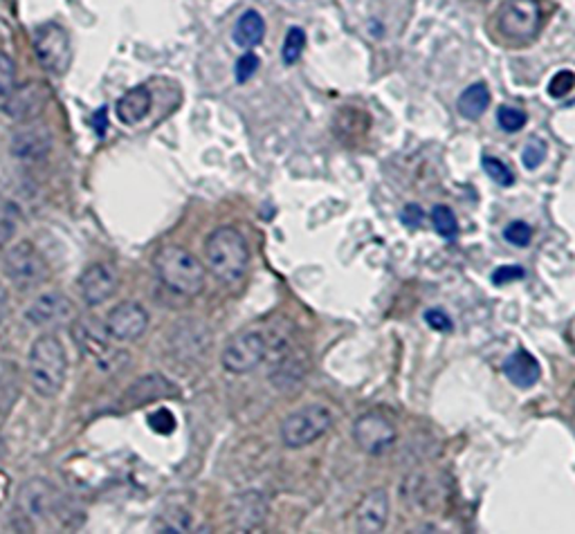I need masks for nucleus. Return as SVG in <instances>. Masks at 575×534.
Returning <instances> with one entry per match:
<instances>
[{"instance_id":"f257e3e1","label":"nucleus","mask_w":575,"mask_h":534,"mask_svg":"<svg viewBox=\"0 0 575 534\" xmlns=\"http://www.w3.org/2000/svg\"><path fill=\"white\" fill-rule=\"evenodd\" d=\"M205 263L221 283H239L250 267L248 241L236 227H219L205 241Z\"/></svg>"},{"instance_id":"f03ea898","label":"nucleus","mask_w":575,"mask_h":534,"mask_svg":"<svg viewBox=\"0 0 575 534\" xmlns=\"http://www.w3.org/2000/svg\"><path fill=\"white\" fill-rule=\"evenodd\" d=\"M27 375L38 395H59L67 377V355L56 334H41L34 339L30 355H27Z\"/></svg>"},{"instance_id":"7ed1b4c3","label":"nucleus","mask_w":575,"mask_h":534,"mask_svg":"<svg viewBox=\"0 0 575 534\" xmlns=\"http://www.w3.org/2000/svg\"><path fill=\"white\" fill-rule=\"evenodd\" d=\"M158 279L167 285L171 293L182 297H196L205 288V265L180 245H164L153 259Z\"/></svg>"},{"instance_id":"20e7f679","label":"nucleus","mask_w":575,"mask_h":534,"mask_svg":"<svg viewBox=\"0 0 575 534\" xmlns=\"http://www.w3.org/2000/svg\"><path fill=\"white\" fill-rule=\"evenodd\" d=\"M544 12L539 0H504L497 9V36L512 47H524L533 43L542 30Z\"/></svg>"},{"instance_id":"39448f33","label":"nucleus","mask_w":575,"mask_h":534,"mask_svg":"<svg viewBox=\"0 0 575 534\" xmlns=\"http://www.w3.org/2000/svg\"><path fill=\"white\" fill-rule=\"evenodd\" d=\"M3 272L16 288H41L50 279V263L30 241H21L9 247L3 256Z\"/></svg>"},{"instance_id":"423d86ee","label":"nucleus","mask_w":575,"mask_h":534,"mask_svg":"<svg viewBox=\"0 0 575 534\" xmlns=\"http://www.w3.org/2000/svg\"><path fill=\"white\" fill-rule=\"evenodd\" d=\"M333 425V411L322 402L293 411L282 422V440L290 449H302L322 438Z\"/></svg>"},{"instance_id":"0eeeda50","label":"nucleus","mask_w":575,"mask_h":534,"mask_svg":"<svg viewBox=\"0 0 575 534\" xmlns=\"http://www.w3.org/2000/svg\"><path fill=\"white\" fill-rule=\"evenodd\" d=\"M268 337L261 330H241L227 342L221 362H223L225 371L234 373V375H245V373H252L268 357Z\"/></svg>"},{"instance_id":"6e6552de","label":"nucleus","mask_w":575,"mask_h":534,"mask_svg":"<svg viewBox=\"0 0 575 534\" xmlns=\"http://www.w3.org/2000/svg\"><path fill=\"white\" fill-rule=\"evenodd\" d=\"M34 52H36V59L43 70L55 77L66 75L72 63L70 36L59 23H43L34 32Z\"/></svg>"},{"instance_id":"1a4fd4ad","label":"nucleus","mask_w":575,"mask_h":534,"mask_svg":"<svg viewBox=\"0 0 575 534\" xmlns=\"http://www.w3.org/2000/svg\"><path fill=\"white\" fill-rule=\"evenodd\" d=\"M26 317L36 328L67 326L77 319V305L64 293H46L36 297V301H32Z\"/></svg>"},{"instance_id":"9d476101","label":"nucleus","mask_w":575,"mask_h":534,"mask_svg":"<svg viewBox=\"0 0 575 534\" xmlns=\"http://www.w3.org/2000/svg\"><path fill=\"white\" fill-rule=\"evenodd\" d=\"M50 101V90L41 81H27L5 97V113L18 124L36 119Z\"/></svg>"},{"instance_id":"9b49d317","label":"nucleus","mask_w":575,"mask_h":534,"mask_svg":"<svg viewBox=\"0 0 575 534\" xmlns=\"http://www.w3.org/2000/svg\"><path fill=\"white\" fill-rule=\"evenodd\" d=\"M395 426L380 414H365L353 425V438L357 447L371 456H380L395 443Z\"/></svg>"},{"instance_id":"f8f14e48","label":"nucleus","mask_w":575,"mask_h":534,"mask_svg":"<svg viewBox=\"0 0 575 534\" xmlns=\"http://www.w3.org/2000/svg\"><path fill=\"white\" fill-rule=\"evenodd\" d=\"M149 328V313L135 301H124L115 305L106 317V330L118 342H135Z\"/></svg>"},{"instance_id":"ddd939ff","label":"nucleus","mask_w":575,"mask_h":534,"mask_svg":"<svg viewBox=\"0 0 575 534\" xmlns=\"http://www.w3.org/2000/svg\"><path fill=\"white\" fill-rule=\"evenodd\" d=\"M18 508L32 521H46V519L55 517L56 508H59V492L47 480L32 478L18 489Z\"/></svg>"},{"instance_id":"4468645a","label":"nucleus","mask_w":575,"mask_h":534,"mask_svg":"<svg viewBox=\"0 0 575 534\" xmlns=\"http://www.w3.org/2000/svg\"><path fill=\"white\" fill-rule=\"evenodd\" d=\"M119 288V272L110 263H95L81 274L79 293L88 305L106 303Z\"/></svg>"},{"instance_id":"2eb2a0df","label":"nucleus","mask_w":575,"mask_h":534,"mask_svg":"<svg viewBox=\"0 0 575 534\" xmlns=\"http://www.w3.org/2000/svg\"><path fill=\"white\" fill-rule=\"evenodd\" d=\"M386 521H389V497L385 489H374L366 494L353 512V530L362 534L383 532Z\"/></svg>"},{"instance_id":"dca6fc26","label":"nucleus","mask_w":575,"mask_h":534,"mask_svg":"<svg viewBox=\"0 0 575 534\" xmlns=\"http://www.w3.org/2000/svg\"><path fill=\"white\" fill-rule=\"evenodd\" d=\"M52 150V135L46 126H36L26 121V126L14 133L12 153L23 162H41Z\"/></svg>"},{"instance_id":"f3484780","label":"nucleus","mask_w":575,"mask_h":534,"mask_svg":"<svg viewBox=\"0 0 575 534\" xmlns=\"http://www.w3.org/2000/svg\"><path fill=\"white\" fill-rule=\"evenodd\" d=\"M369 128L371 115L365 108H355V106H344V108L337 110L335 121H333L337 139L346 147H357L360 142H365Z\"/></svg>"},{"instance_id":"a211bd4d","label":"nucleus","mask_w":575,"mask_h":534,"mask_svg":"<svg viewBox=\"0 0 575 534\" xmlns=\"http://www.w3.org/2000/svg\"><path fill=\"white\" fill-rule=\"evenodd\" d=\"M72 337H75L77 346L84 353L86 357L99 359L108 353V330H106V323L101 326L97 319H79L72 326Z\"/></svg>"},{"instance_id":"6ab92c4d","label":"nucleus","mask_w":575,"mask_h":534,"mask_svg":"<svg viewBox=\"0 0 575 534\" xmlns=\"http://www.w3.org/2000/svg\"><path fill=\"white\" fill-rule=\"evenodd\" d=\"M504 375L508 377L517 388H533L542 377V366L539 362L530 355L526 348H517L512 355L506 359L504 366H501Z\"/></svg>"},{"instance_id":"aec40b11","label":"nucleus","mask_w":575,"mask_h":534,"mask_svg":"<svg viewBox=\"0 0 575 534\" xmlns=\"http://www.w3.org/2000/svg\"><path fill=\"white\" fill-rule=\"evenodd\" d=\"M173 393H176V388H173V385L167 380V377L147 375L128 388L124 400H127L128 406H142V405H149V402H156L167 395H173Z\"/></svg>"},{"instance_id":"412c9836","label":"nucleus","mask_w":575,"mask_h":534,"mask_svg":"<svg viewBox=\"0 0 575 534\" xmlns=\"http://www.w3.org/2000/svg\"><path fill=\"white\" fill-rule=\"evenodd\" d=\"M151 106H153L151 90L144 88V86H138V88H130L127 95L118 101L115 113H118V118L122 124L135 126L151 113Z\"/></svg>"},{"instance_id":"4be33fe9","label":"nucleus","mask_w":575,"mask_h":534,"mask_svg":"<svg viewBox=\"0 0 575 534\" xmlns=\"http://www.w3.org/2000/svg\"><path fill=\"white\" fill-rule=\"evenodd\" d=\"M265 36V21L256 9H248L239 16L236 21L234 32H231V38L239 47H245V50H252V47L261 46Z\"/></svg>"},{"instance_id":"5701e85b","label":"nucleus","mask_w":575,"mask_h":534,"mask_svg":"<svg viewBox=\"0 0 575 534\" xmlns=\"http://www.w3.org/2000/svg\"><path fill=\"white\" fill-rule=\"evenodd\" d=\"M490 108V90L486 84H472L461 92L457 101V110L461 118L477 121L486 110Z\"/></svg>"},{"instance_id":"b1692460","label":"nucleus","mask_w":575,"mask_h":534,"mask_svg":"<svg viewBox=\"0 0 575 534\" xmlns=\"http://www.w3.org/2000/svg\"><path fill=\"white\" fill-rule=\"evenodd\" d=\"M239 508H234L236 512V523L243 530H250V528H256L259 523H263L265 512H268V505H265L263 497L259 494H245V497L239 498Z\"/></svg>"},{"instance_id":"393cba45","label":"nucleus","mask_w":575,"mask_h":534,"mask_svg":"<svg viewBox=\"0 0 575 534\" xmlns=\"http://www.w3.org/2000/svg\"><path fill=\"white\" fill-rule=\"evenodd\" d=\"M432 225L434 230L441 234V238L446 241H454L458 236V221H457V213L452 211L447 205H436L432 209Z\"/></svg>"},{"instance_id":"a878e982","label":"nucleus","mask_w":575,"mask_h":534,"mask_svg":"<svg viewBox=\"0 0 575 534\" xmlns=\"http://www.w3.org/2000/svg\"><path fill=\"white\" fill-rule=\"evenodd\" d=\"M481 167H483V171H486V176L490 178L495 184H499V187L508 189L515 184V173L510 171L508 164L501 162V159L495 158V155H483Z\"/></svg>"},{"instance_id":"bb28decb","label":"nucleus","mask_w":575,"mask_h":534,"mask_svg":"<svg viewBox=\"0 0 575 534\" xmlns=\"http://www.w3.org/2000/svg\"><path fill=\"white\" fill-rule=\"evenodd\" d=\"M18 221H21V211L9 200H0V250L7 247V242L16 234Z\"/></svg>"},{"instance_id":"cd10ccee","label":"nucleus","mask_w":575,"mask_h":534,"mask_svg":"<svg viewBox=\"0 0 575 534\" xmlns=\"http://www.w3.org/2000/svg\"><path fill=\"white\" fill-rule=\"evenodd\" d=\"M303 47H306V32H303L302 27H290L282 47L283 63H286V66H294V63L302 59Z\"/></svg>"},{"instance_id":"c85d7f7f","label":"nucleus","mask_w":575,"mask_h":534,"mask_svg":"<svg viewBox=\"0 0 575 534\" xmlns=\"http://www.w3.org/2000/svg\"><path fill=\"white\" fill-rule=\"evenodd\" d=\"M497 124L506 133H519L529 124V115H526V110L517 108V106H499V110H497Z\"/></svg>"},{"instance_id":"c756f323","label":"nucleus","mask_w":575,"mask_h":534,"mask_svg":"<svg viewBox=\"0 0 575 534\" xmlns=\"http://www.w3.org/2000/svg\"><path fill=\"white\" fill-rule=\"evenodd\" d=\"M546 155H549V144L535 135V138H530L529 142H526L524 153H521V162H524V167L529 169V171H533V169L542 167Z\"/></svg>"},{"instance_id":"7c9ffc66","label":"nucleus","mask_w":575,"mask_h":534,"mask_svg":"<svg viewBox=\"0 0 575 534\" xmlns=\"http://www.w3.org/2000/svg\"><path fill=\"white\" fill-rule=\"evenodd\" d=\"M504 238L512 247H521L524 250L533 241V227L526 221H512L510 225L504 227Z\"/></svg>"},{"instance_id":"2f4dec72","label":"nucleus","mask_w":575,"mask_h":534,"mask_svg":"<svg viewBox=\"0 0 575 534\" xmlns=\"http://www.w3.org/2000/svg\"><path fill=\"white\" fill-rule=\"evenodd\" d=\"M14 88H16V66L12 56L0 52V97L5 99Z\"/></svg>"},{"instance_id":"473e14b6","label":"nucleus","mask_w":575,"mask_h":534,"mask_svg":"<svg viewBox=\"0 0 575 534\" xmlns=\"http://www.w3.org/2000/svg\"><path fill=\"white\" fill-rule=\"evenodd\" d=\"M575 88V72L571 70H560L553 79L549 81V95L553 99H562L569 92Z\"/></svg>"},{"instance_id":"72a5a7b5","label":"nucleus","mask_w":575,"mask_h":534,"mask_svg":"<svg viewBox=\"0 0 575 534\" xmlns=\"http://www.w3.org/2000/svg\"><path fill=\"white\" fill-rule=\"evenodd\" d=\"M259 66H261L259 56H256L254 52H245V55L241 56V59L236 61V66H234L236 81H239V84H248V81L256 75Z\"/></svg>"},{"instance_id":"f704fd0d","label":"nucleus","mask_w":575,"mask_h":534,"mask_svg":"<svg viewBox=\"0 0 575 534\" xmlns=\"http://www.w3.org/2000/svg\"><path fill=\"white\" fill-rule=\"evenodd\" d=\"M149 426H151L156 434L167 436L176 429V417H173V414L169 409H160V411H156V414L149 416Z\"/></svg>"},{"instance_id":"c9c22d12","label":"nucleus","mask_w":575,"mask_h":534,"mask_svg":"<svg viewBox=\"0 0 575 534\" xmlns=\"http://www.w3.org/2000/svg\"><path fill=\"white\" fill-rule=\"evenodd\" d=\"M526 276V270L519 265H501L492 272V283L495 285H506L512 281H521Z\"/></svg>"},{"instance_id":"e433bc0d","label":"nucleus","mask_w":575,"mask_h":534,"mask_svg":"<svg viewBox=\"0 0 575 534\" xmlns=\"http://www.w3.org/2000/svg\"><path fill=\"white\" fill-rule=\"evenodd\" d=\"M425 322H427V326L432 330H438V333H449L452 330V319H449V314L446 313V310H438V308H432L425 313Z\"/></svg>"},{"instance_id":"4c0bfd02","label":"nucleus","mask_w":575,"mask_h":534,"mask_svg":"<svg viewBox=\"0 0 575 534\" xmlns=\"http://www.w3.org/2000/svg\"><path fill=\"white\" fill-rule=\"evenodd\" d=\"M400 218H403V225H407L409 230H416V227L420 225V222H423V218H425V213H423V209H420L418 205H407L403 209V213H400Z\"/></svg>"},{"instance_id":"58836bf2","label":"nucleus","mask_w":575,"mask_h":534,"mask_svg":"<svg viewBox=\"0 0 575 534\" xmlns=\"http://www.w3.org/2000/svg\"><path fill=\"white\" fill-rule=\"evenodd\" d=\"M90 124L95 126L97 133L104 135L106 130H108V119H106V108H99L97 113L93 115V119H90Z\"/></svg>"},{"instance_id":"ea45409f","label":"nucleus","mask_w":575,"mask_h":534,"mask_svg":"<svg viewBox=\"0 0 575 534\" xmlns=\"http://www.w3.org/2000/svg\"><path fill=\"white\" fill-rule=\"evenodd\" d=\"M7 313H9V294H7V290L0 285V323L7 319Z\"/></svg>"}]
</instances>
